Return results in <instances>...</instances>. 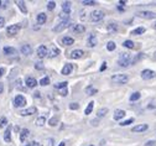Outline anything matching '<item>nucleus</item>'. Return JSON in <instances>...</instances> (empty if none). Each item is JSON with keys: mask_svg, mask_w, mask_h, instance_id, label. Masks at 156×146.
I'll use <instances>...</instances> for the list:
<instances>
[{"mask_svg": "<svg viewBox=\"0 0 156 146\" xmlns=\"http://www.w3.org/2000/svg\"><path fill=\"white\" fill-rule=\"evenodd\" d=\"M6 125H8V119L5 116L0 118V128H4V126H6Z\"/></svg>", "mask_w": 156, "mask_h": 146, "instance_id": "35", "label": "nucleus"}, {"mask_svg": "<svg viewBox=\"0 0 156 146\" xmlns=\"http://www.w3.org/2000/svg\"><path fill=\"white\" fill-rule=\"evenodd\" d=\"M90 146H93V145H90Z\"/></svg>", "mask_w": 156, "mask_h": 146, "instance_id": "62", "label": "nucleus"}, {"mask_svg": "<svg viewBox=\"0 0 156 146\" xmlns=\"http://www.w3.org/2000/svg\"><path fill=\"white\" fill-rule=\"evenodd\" d=\"M26 146H31V145H26Z\"/></svg>", "mask_w": 156, "mask_h": 146, "instance_id": "60", "label": "nucleus"}, {"mask_svg": "<svg viewBox=\"0 0 156 146\" xmlns=\"http://www.w3.org/2000/svg\"><path fill=\"white\" fill-rule=\"evenodd\" d=\"M4 140H5L6 142H10V141H11V128H10V125L6 128V130H5V133H4Z\"/></svg>", "mask_w": 156, "mask_h": 146, "instance_id": "18", "label": "nucleus"}, {"mask_svg": "<svg viewBox=\"0 0 156 146\" xmlns=\"http://www.w3.org/2000/svg\"><path fill=\"white\" fill-rule=\"evenodd\" d=\"M155 144H156V142H155V141H147V142H146V144H145V146H154V145H155Z\"/></svg>", "mask_w": 156, "mask_h": 146, "instance_id": "50", "label": "nucleus"}, {"mask_svg": "<svg viewBox=\"0 0 156 146\" xmlns=\"http://www.w3.org/2000/svg\"><path fill=\"white\" fill-rule=\"evenodd\" d=\"M83 4H84V5H88V6L97 5V3H95V2H93V0H83Z\"/></svg>", "mask_w": 156, "mask_h": 146, "instance_id": "41", "label": "nucleus"}, {"mask_svg": "<svg viewBox=\"0 0 156 146\" xmlns=\"http://www.w3.org/2000/svg\"><path fill=\"white\" fill-rule=\"evenodd\" d=\"M29 134H30V133H29L27 129H23V130H21V134H20V141H21V142H25V140H26V137L29 136Z\"/></svg>", "mask_w": 156, "mask_h": 146, "instance_id": "25", "label": "nucleus"}, {"mask_svg": "<svg viewBox=\"0 0 156 146\" xmlns=\"http://www.w3.org/2000/svg\"><path fill=\"white\" fill-rule=\"evenodd\" d=\"M4 92V84H3V83H0V94H2Z\"/></svg>", "mask_w": 156, "mask_h": 146, "instance_id": "53", "label": "nucleus"}, {"mask_svg": "<svg viewBox=\"0 0 156 146\" xmlns=\"http://www.w3.org/2000/svg\"><path fill=\"white\" fill-rule=\"evenodd\" d=\"M48 55V48L45 46V45H41V46H38L37 48V56L40 57V58H44Z\"/></svg>", "mask_w": 156, "mask_h": 146, "instance_id": "5", "label": "nucleus"}, {"mask_svg": "<svg viewBox=\"0 0 156 146\" xmlns=\"http://www.w3.org/2000/svg\"><path fill=\"white\" fill-rule=\"evenodd\" d=\"M152 58H154V59H155V61H156V52H155V53H154V56H152Z\"/></svg>", "mask_w": 156, "mask_h": 146, "instance_id": "58", "label": "nucleus"}, {"mask_svg": "<svg viewBox=\"0 0 156 146\" xmlns=\"http://www.w3.org/2000/svg\"><path fill=\"white\" fill-rule=\"evenodd\" d=\"M123 46L128 47V48H134V42H133V41H130V40H126V41H124V42H123Z\"/></svg>", "mask_w": 156, "mask_h": 146, "instance_id": "33", "label": "nucleus"}, {"mask_svg": "<svg viewBox=\"0 0 156 146\" xmlns=\"http://www.w3.org/2000/svg\"><path fill=\"white\" fill-rule=\"evenodd\" d=\"M37 125H40V126H42V125H45V123H46V119L44 118V116H40V118H38L37 119Z\"/></svg>", "mask_w": 156, "mask_h": 146, "instance_id": "39", "label": "nucleus"}, {"mask_svg": "<svg viewBox=\"0 0 156 146\" xmlns=\"http://www.w3.org/2000/svg\"><path fill=\"white\" fill-rule=\"evenodd\" d=\"M155 76H156V73H155L154 71H151V69H144V71L141 72V77H143V79H145V80L152 79Z\"/></svg>", "mask_w": 156, "mask_h": 146, "instance_id": "6", "label": "nucleus"}, {"mask_svg": "<svg viewBox=\"0 0 156 146\" xmlns=\"http://www.w3.org/2000/svg\"><path fill=\"white\" fill-rule=\"evenodd\" d=\"M93 107H94V101H90L89 104H88V107L86 108V110H84V114H90L92 113V110H93Z\"/></svg>", "mask_w": 156, "mask_h": 146, "instance_id": "29", "label": "nucleus"}, {"mask_svg": "<svg viewBox=\"0 0 156 146\" xmlns=\"http://www.w3.org/2000/svg\"><path fill=\"white\" fill-rule=\"evenodd\" d=\"M73 31H74L76 34H83V32L86 31V27H84L83 25H74Z\"/></svg>", "mask_w": 156, "mask_h": 146, "instance_id": "22", "label": "nucleus"}, {"mask_svg": "<svg viewBox=\"0 0 156 146\" xmlns=\"http://www.w3.org/2000/svg\"><path fill=\"white\" fill-rule=\"evenodd\" d=\"M4 73H5V69H4V68H0V78L4 76Z\"/></svg>", "mask_w": 156, "mask_h": 146, "instance_id": "52", "label": "nucleus"}, {"mask_svg": "<svg viewBox=\"0 0 156 146\" xmlns=\"http://www.w3.org/2000/svg\"><path fill=\"white\" fill-rule=\"evenodd\" d=\"M107 48H108V51H114L115 50V44L113 42V41H109L108 45H107Z\"/></svg>", "mask_w": 156, "mask_h": 146, "instance_id": "37", "label": "nucleus"}, {"mask_svg": "<svg viewBox=\"0 0 156 146\" xmlns=\"http://www.w3.org/2000/svg\"><path fill=\"white\" fill-rule=\"evenodd\" d=\"M154 27H155V29H156V24H155V25H154Z\"/></svg>", "mask_w": 156, "mask_h": 146, "instance_id": "59", "label": "nucleus"}, {"mask_svg": "<svg viewBox=\"0 0 156 146\" xmlns=\"http://www.w3.org/2000/svg\"><path fill=\"white\" fill-rule=\"evenodd\" d=\"M103 17H104V11H102V10H94L90 12V20L94 23L101 21Z\"/></svg>", "mask_w": 156, "mask_h": 146, "instance_id": "3", "label": "nucleus"}, {"mask_svg": "<svg viewBox=\"0 0 156 146\" xmlns=\"http://www.w3.org/2000/svg\"><path fill=\"white\" fill-rule=\"evenodd\" d=\"M34 97L35 98H40V92H35L34 93Z\"/></svg>", "mask_w": 156, "mask_h": 146, "instance_id": "54", "label": "nucleus"}, {"mask_svg": "<svg viewBox=\"0 0 156 146\" xmlns=\"http://www.w3.org/2000/svg\"><path fill=\"white\" fill-rule=\"evenodd\" d=\"M65 145H66V142H65V141H62V142H61L60 145H58V146H65Z\"/></svg>", "mask_w": 156, "mask_h": 146, "instance_id": "56", "label": "nucleus"}, {"mask_svg": "<svg viewBox=\"0 0 156 146\" xmlns=\"http://www.w3.org/2000/svg\"><path fill=\"white\" fill-rule=\"evenodd\" d=\"M73 42H74V40H73L72 37L66 36V37L62 38V44H63L65 46H71V45H73Z\"/></svg>", "mask_w": 156, "mask_h": 146, "instance_id": "20", "label": "nucleus"}, {"mask_svg": "<svg viewBox=\"0 0 156 146\" xmlns=\"http://www.w3.org/2000/svg\"><path fill=\"white\" fill-rule=\"evenodd\" d=\"M55 6H56V3H55V2H48V3H47V9H48V10H53Z\"/></svg>", "mask_w": 156, "mask_h": 146, "instance_id": "44", "label": "nucleus"}, {"mask_svg": "<svg viewBox=\"0 0 156 146\" xmlns=\"http://www.w3.org/2000/svg\"><path fill=\"white\" fill-rule=\"evenodd\" d=\"M25 104H26V99H25L23 95H16V97H15V99H14V105H15L16 108L24 107Z\"/></svg>", "mask_w": 156, "mask_h": 146, "instance_id": "4", "label": "nucleus"}, {"mask_svg": "<svg viewBox=\"0 0 156 146\" xmlns=\"http://www.w3.org/2000/svg\"><path fill=\"white\" fill-rule=\"evenodd\" d=\"M35 68L36 69H44V63H42V62H38V63L35 65Z\"/></svg>", "mask_w": 156, "mask_h": 146, "instance_id": "46", "label": "nucleus"}, {"mask_svg": "<svg viewBox=\"0 0 156 146\" xmlns=\"http://www.w3.org/2000/svg\"><path fill=\"white\" fill-rule=\"evenodd\" d=\"M67 82H61V83H57V84H55V88L57 89H63V88H67Z\"/></svg>", "mask_w": 156, "mask_h": 146, "instance_id": "31", "label": "nucleus"}, {"mask_svg": "<svg viewBox=\"0 0 156 146\" xmlns=\"http://www.w3.org/2000/svg\"><path fill=\"white\" fill-rule=\"evenodd\" d=\"M119 65L122 67H128L131 65V55L129 53H122L119 57Z\"/></svg>", "mask_w": 156, "mask_h": 146, "instance_id": "1", "label": "nucleus"}, {"mask_svg": "<svg viewBox=\"0 0 156 146\" xmlns=\"http://www.w3.org/2000/svg\"><path fill=\"white\" fill-rule=\"evenodd\" d=\"M138 16H140L143 19H156V12H152V11H140V12H138Z\"/></svg>", "mask_w": 156, "mask_h": 146, "instance_id": "9", "label": "nucleus"}, {"mask_svg": "<svg viewBox=\"0 0 156 146\" xmlns=\"http://www.w3.org/2000/svg\"><path fill=\"white\" fill-rule=\"evenodd\" d=\"M4 24H5V20H4V17L0 16V27H3V26H4Z\"/></svg>", "mask_w": 156, "mask_h": 146, "instance_id": "49", "label": "nucleus"}, {"mask_svg": "<svg viewBox=\"0 0 156 146\" xmlns=\"http://www.w3.org/2000/svg\"><path fill=\"white\" fill-rule=\"evenodd\" d=\"M147 124H140V125H136V126H134L131 130L133 133H141V131H145L147 130Z\"/></svg>", "mask_w": 156, "mask_h": 146, "instance_id": "11", "label": "nucleus"}, {"mask_svg": "<svg viewBox=\"0 0 156 146\" xmlns=\"http://www.w3.org/2000/svg\"><path fill=\"white\" fill-rule=\"evenodd\" d=\"M141 58H144V53H139L138 56H135L133 59H131V65H134V63H136L138 61H140Z\"/></svg>", "mask_w": 156, "mask_h": 146, "instance_id": "34", "label": "nucleus"}, {"mask_svg": "<svg viewBox=\"0 0 156 146\" xmlns=\"http://www.w3.org/2000/svg\"><path fill=\"white\" fill-rule=\"evenodd\" d=\"M40 84H41V86H47V84H50V78H48V77L42 78V79L40 80Z\"/></svg>", "mask_w": 156, "mask_h": 146, "instance_id": "36", "label": "nucleus"}, {"mask_svg": "<svg viewBox=\"0 0 156 146\" xmlns=\"http://www.w3.org/2000/svg\"><path fill=\"white\" fill-rule=\"evenodd\" d=\"M133 121H134V119H133V118H130V119H128V120H125V121H122V123H120V125H122V126H126V125L131 124Z\"/></svg>", "mask_w": 156, "mask_h": 146, "instance_id": "42", "label": "nucleus"}, {"mask_svg": "<svg viewBox=\"0 0 156 146\" xmlns=\"http://www.w3.org/2000/svg\"><path fill=\"white\" fill-rule=\"evenodd\" d=\"M119 4L120 5H125V2H123V0H122V2H119Z\"/></svg>", "mask_w": 156, "mask_h": 146, "instance_id": "57", "label": "nucleus"}, {"mask_svg": "<svg viewBox=\"0 0 156 146\" xmlns=\"http://www.w3.org/2000/svg\"><path fill=\"white\" fill-rule=\"evenodd\" d=\"M107 113H108V108H101L98 112H97V118H103Z\"/></svg>", "mask_w": 156, "mask_h": 146, "instance_id": "26", "label": "nucleus"}, {"mask_svg": "<svg viewBox=\"0 0 156 146\" xmlns=\"http://www.w3.org/2000/svg\"><path fill=\"white\" fill-rule=\"evenodd\" d=\"M97 42H98V40H97L95 35H94V34H90V35L88 36V41H87V46H89V47H94V46L97 45Z\"/></svg>", "mask_w": 156, "mask_h": 146, "instance_id": "10", "label": "nucleus"}, {"mask_svg": "<svg viewBox=\"0 0 156 146\" xmlns=\"http://www.w3.org/2000/svg\"><path fill=\"white\" fill-rule=\"evenodd\" d=\"M46 14H44V12H40L37 15V17H36V20H37V23H38V25H44L45 23H46Z\"/></svg>", "mask_w": 156, "mask_h": 146, "instance_id": "16", "label": "nucleus"}, {"mask_svg": "<svg viewBox=\"0 0 156 146\" xmlns=\"http://www.w3.org/2000/svg\"><path fill=\"white\" fill-rule=\"evenodd\" d=\"M4 53L5 55H15L16 53V50L12 48V47H4Z\"/></svg>", "mask_w": 156, "mask_h": 146, "instance_id": "28", "label": "nucleus"}, {"mask_svg": "<svg viewBox=\"0 0 156 146\" xmlns=\"http://www.w3.org/2000/svg\"><path fill=\"white\" fill-rule=\"evenodd\" d=\"M98 124H99V119H94V120H92V125H94V126H97Z\"/></svg>", "mask_w": 156, "mask_h": 146, "instance_id": "48", "label": "nucleus"}, {"mask_svg": "<svg viewBox=\"0 0 156 146\" xmlns=\"http://www.w3.org/2000/svg\"><path fill=\"white\" fill-rule=\"evenodd\" d=\"M107 30L109 32H115V31H118V25H116L115 23H110V24H108Z\"/></svg>", "mask_w": 156, "mask_h": 146, "instance_id": "23", "label": "nucleus"}, {"mask_svg": "<svg viewBox=\"0 0 156 146\" xmlns=\"http://www.w3.org/2000/svg\"><path fill=\"white\" fill-rule=\"evenodd\" d=\"M145 32V29L144 27H138V29H135L134 31H131V35H141Z\"/></svg>", "mask_w": 156, "mask_h": 146, "instance_id": "32", "label": "nucleus"}, {"mask_svg": "<svg viewBox=\"0 0 156 146\" xmlns=\"http://www.w3.org/2000/svg\"><path fill=\"white\" fill-rule=\"evenodd\" d=\"M20 27H21V26H20V25H17V24L11 25V26H9V27H8L6 32H8V35H9V36H14V35H16V34L19 32Z\"/></svg>", "mask_w": 156, "mask_h": 146, "instance_id": "8", "label": "nucleus"}, {"mask_svg": "<svg viewBox=\"0 0 156 146\" xmlns=\"http://www.w3.org/2000/svg\"><path fill=\"white\" fill-rule=\"evenodd\" d=\"M140 97H141V95H140V93H139V92H136V93H133V94L130 95V98H129V99H130V101H135V100L140 99Z\"/></svg>", "mask_w": 156, "mask_h": 146, "instance_id": "30", "label": "nucleus"}, {"mask_svg": "<svg viewBox=\"0 0 156 146\" xmlns=\"http://www.w3.org/2000/svg\"><path fill=\"white\" fill-rule=\"evenodd\" d=\"M67 93H68V91H67V88H63V89H61V91H60V94H61L62 97H65V95H67Z\"/></svg>", "mask_w": 156, "mask_h": 146, "instance_id": "47", "label": "nucleus"}, {"mask_svg": "<svg viewBox=\"0 0 156 146\" xmlns=\"http://www.w3.org/2000/svg\"><path fill=\"white\" fill-rule=\"evenodd\" d=\"M69 25H71V24H69L68 21H61L60 24H58V25H56V26L53 27V31H55V32H61L62 30L67 29Z\"/></svg>", "mask_w": 156, "mask_h": 146, "instance_id": "7", "label": "nucleus"}, {"mask_svg": "<svg viewBox=\"0 0 156 146\" xmlns=\"http://www.w3.org/2000/svg\"><path fill=\"white\" fill-rule=\"evenodd\" d=\"M31 146H38V142L34 141V142H31Z\"/></svg>", "mask_w": 156, "mask_h": 146, "instance_id": "55", "label": "nucleus"}, {"mask_svg": "<svg viewBox=\"0 0 156 146\" xmlns=\"http://www.w3.org/2000/svg\"><path fill=\"white\" fill-rule=\"evenodd\" d=\"M20 51H21V53L25 55V56H29V55L32 53V48H31L30 45H23L21 48H20Z\"/></svg>", "mask_w": 156, "mask_h": 146, "instance_id": "13", "label": "nucleus"}, {"mask_svg": "<svg viewBox=\"0 0 156 146\" xmlns=\"http://www.w3.org/2000/svg\"><path fill=\"white\" fill-rule=\"evenodd\" d=\"M62 12H66V14H69V11H71V3L69 2H65L63 4H62Z\"/></svg>", "mask_w": 156, "mask_h": 146, "instance_id": "24", "label": "nucleus"}, {"mask_svg": "<svg viewBox=\"0 0 156 146\" xmlns=\"http://www.w3.org/2000/svg\"><path fill=\"white\" fill-rule=\"evenodd\" d=\"M60 17L62 19V21H68L69 14H66V12H61V14H60Z\"/></svg>", "mask_w": 156, "mask_h": 146, "instance_id": "40", "label": "nucleus"}, {"mask_svg": "<svg viewBox=\"0 0 156 146\" xmlns=\"http://www.w3.org/2000/svg\"><path fill=\"white\" fill-rule=\"evenodd\" d=\"M84 55V52L82 51V50H74V51H72L71 52V58H73V59H77V58H81L82 56Z\"/></svg>", "mask_w": 156, "mask_h": 146, "instance_id": "14", "label": "nucleus"}, {"mask_svg": "<svg viewBox=\"0 0 156 146\" xmlns=\"http://www.w3.org/2000/svg\"><path fill=\"white\" fill-rule=\"evenodd\" d=\"M124 116H125V112H124V110H122V109L115 110V113H114V119H115V120H120V119L124 118Z\"/></svg>", "mask_w": 156, "mask_h": 146, "instance_id": "19", "label": "nucleus"}, {"mask_svg": "<svg viewBox=\"0 0 156 146\" xmlns=\"http://www.w3.org/2000/svg\"><path fill=\"white\" fill-rule=\"evenodd\" d=\"M16 5L19 6V9H20L24 14H26V12H27V9H26V6H25V3H24V2H16Z\"/></svg>", "mask_w": 156, "mask_h": 146, "instance_id": "27", "label": "nucleus"}, {"mask_svg": "<svg viewBox=\"0 0 156 146\" xmlns=\"http://www.w3.org/2000/svg\"><path fill=\"white\" fill-rule=\"evenodd\" d=\"M129 80V77L126 74H115L112 77V82L118 83V84H124Z\"/></svg>", "mask_w": 156, "mask_h": 146, "instance_id": "2", "label": "nucleus"}, {"mask_svg": "<svg viewBox=\"0 0 156 146\" xmlns=\"http://www.w3.org/2000/svg\"><path fill=\"white\" fill-rule=\"evenodd\" d=\"M105 68H107V63H105V62H103V63H102V67H101V71L103 72Z\"/></svg>", "mask_w": 156, "mask_h": 146, "instance_id": "51", "label": "nucleus"}, {"mask_svg": "<svg viewBox=\"0 0 156 146\" xmlns=\"http://www.w3.org/2000/svg\"><path fill=\"white\" fill-rule=\"evenodd\" d=\"M72 69H73V66H72L71 63H68V65H66V66L63 67V69H62V74L68 76V74L72 72Z\"/></svg>", "mask_w": 156, "mask_h": 146, "instance_id": "21", "label": "nucleus"}, {"mask_svg": "<svg viewBox=\"0 0 156 146\" xmlns=\"http://www.w3.org/2000/svg\"><path fill=\"white\" fill-rule=\"evenodd\" d=\"M78 108H80V104H78V103H71L69 104V109H72V110H76Z\"/></svg>", "mask_w": 156, "mask_h": 146, "instance_id": "43", "label": "nucleus"}, {"mask_svg": "<svg viewBox=\"0 0 156 146\" xmlns=\"http://www.w3.org/2000/svg\"><path fill=\"white\" fill-rule=\"evenodd\" d=\"M58 53H60V50H58L56 46L52 45V46H51V50H48V57H51V58H52V57H56Z\"/></svg>", "mask_w": 156, "mask_h": 146, "instance_id": "17", "label": "nucleus"}, {"mask_svg": "<svg viewBox=\"0 0 156 146\" xmlns=\"http://www.w3.org/2000/svg\"><path fill=\"white\" fill-rule=\"evenodd\" d=\"M36 112H37V109H36L35 107H31V108H29V109H25V110L20 112V115H21V116H27V115L36 114Z\"/></svg>", "mask_w": 156, "mask_h": 146, "instance_id": "12", "label": "nucleus"}, {"mask_svg": "<svg viewBox=\"0 0 156 146\" xmlns=\"http://www.w3.org/2000/svg\"><path fill=\"white\" fill-rule=\"evenodd\" d=\"M0 5H2V2H0Z\"/></svg>", "mask_w": 156, "mask_h": 146, "instance_id": "61", "label": "nucleus"}, {"mask_svg": "<svg viewBox=\"0 0 156 146\" xmlns=\"http://www.w3.org/2000/svg\"><path fill=\"white\" fill-rule=\"evenodd\" d=\"M36 84H37V82H36L35 78H32V77H27V78H26V86H27L29 88H35Z\"/></svg>", "mask_w": 156, "mask_h": 146, "instance_id": "15", "label": "nucleus"}, {"mask_svg": "<svg viewBox=\"0 0 156 146\" xmlns=\"http://www.w3.org/2000/svg\"><path fill=\"white\" fill-rule=\"evenodd\" d=\"M57 123H58V116H55V118H52V119L48 120V124L51 125V126H55Z\"/></svg>", "mask_w": 156, "mask_h": 146, "instance_id": "38", "label": "nucleus"}, {"mask_svg": "<svg viewBox=\"0 0 156 146\" xmlns=\"http://www.w3.org/2000/svg\"><path fill=\"white\" fill-rule=\"evenodd\" d=\"M86 92H87L89 95H93V94L97 93V89H92V87H88V88L86 89Z\"/></svg>", "mask_w": 156, "mask_h": 146, "instance_id": "45", "label": "nucleus"}]
</instances>
